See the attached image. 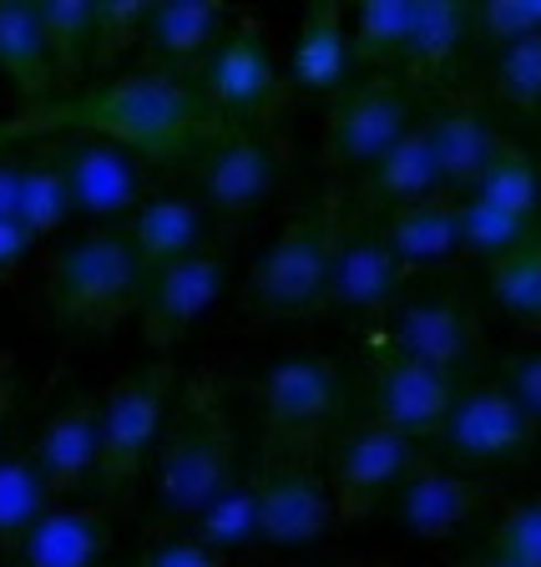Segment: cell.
Returning <instances> with one entry per match:
<instances>
[{
  "mask_svg": "<svg viewBox=\"0 0 541 567\" xmlns=\"http://www.w3.org/2000/svg\"><path fill=\"white\" fill-rule=\"evenodd\" d=\"M6 127H11V137L71 127L117 142L137 163H198V153L223 122L202 96L198 71H173L147 61V66L117 71L112 82H102L76 102H46L35 112H21Z\"/></svg>",
  "mask_w": 541,
  "mask_h": 567,
  "instance_id": "cell-1",
  "label": "cell"
},
{
  "mask_svg": "<svg viewBox=\"0 0 541 567\" xmlns=\"http://www.w3.org/2000/svg\"><path fill=\"white\" fill-rule=\"evenodd\" d=\"M228 482H238V425L228 415L223 380L198 370L157 436L153 492L163 527H188Z\"/></svg>",
  "mask_w": 541,
  "mask_h": 567,
  "instance_id": "cell-2",
  "label": "cell"
},
{
  "mask_svg": "<svg viewBox=\"0 0 541 567\" xmlns=\"http://www.w3.org/2000/svg\"><path fill=\"white\" fill-rule=\"evenodd\" d=\"M344 183H330L314 203L294 208L248 269V315L253 319H314L324 315L330 264L344 234Z\"/></svg>",
  "mask_w": 541,
  "mask_h": 567,
  "instance_id": "cell-3",
  "label": "cell"
},
{
  "mask_svg": "<svg viewBox=\"0 0 541 567\" xmlns=\"http://www.w3.org/2000/svg\"><path fill=\"white\" fill-rule=\"evenodd\" d=\"M147 264L127 244L122 224H86L46 254V299L66 324L106 334L142 309Z\"/></svg>",
  "mask_w": 541,
  "mask_h": 567,
  "instance_id": "cell-4",
  "label": "cell"
},
{
  "mask_svg": "<svg viewBox=\"0 0 541 567\" xmlns=\"http://www.w3.org/2000/svg\"><path fill=\"white\" fill-rule=\"evenodd\" d=\"M173 360L157 354L153 365L132 370L96 395V492H102L96 502L102 507L127 512L132 492L147 472V456L173 415Z\"/></svg>",
  "mask_w": 541,
  "mask_h": 567,
  "instance_id": "cell-5",
  "label": "cell"
},
{
  "mask_svg": "<svg viewBox=\"0 0 541 567\" xmlns=\"http://www.w3.org/2000/svg\"><path fill=\"white\" fill-rule=\"evenodd\" d=\"M198 82L218 122L228 127H279L294 106V82L279 61L273 31L259 16H233L218 47L198 66Z\"/></svg>",
  "mask_w": 541,
  "mask_h": 567,
  "instance_id": "cell-6",
  "label": "cell"
},
{
  "mask_svg": "<svg viewBox=\"0 0 541 567\" xmlns=\"http://www.w3.org/2000/svg\"><path fill=\"white\" fill-rule=\"evenodd\" d=\"M248 482L259 502V547H309L340 527L334 492L319 472V451L263 441V456Z\"/></svg>",
  "mask_w": 541,
  "mask_h": 567,
  "instance_id": "cell-7",
  "label": "cell"
},
{
  "mask_svg": "<svg viewBox=\"0 0 541 567\" xmlns=\"http://www.w3.org/2000/svg\"><path fill=\"white\" fill-rule=\"evenodd\" d=\"M259 411H263V441L319 451V441L330 436V425L344 411L340 360L319 350L279 354L259 380Z\"/></svg>",
  "mask_w": 541,
  "mask_h": 567,
  "instance_id": "cell-8",
  "label": "cell"
},
{
  "mask_svg": "<svg viewBox=\"0 0 541 567\" xmlns=\"http://www.w3.org/2000/svg\"><path fill=\"white\" fill-rule=\"evenodd\" d=\"M410 127L415 102L400 76L389 71L354 76L330 102V127H324V157L334 167V183H344V173H370Z\"/></svg>",
  "mask_w": 541,
  "mask_h": 567,
  "instance_id": "cell-9",
  "label": "cell"
},
{
  "mask_svg": "<svg viewBox=\"0 0 541 567\" xmlns=\"http://www.w3.org/2000/svg\"><path fill=\"white\" fill-rule=\"evenodd\" d=\"M375 334L389 344V350H400L405 360L440 370V375L460 380V385H466V375L481 365V354H486L481 315H476L471 299H460L456 289L400 299L395 315H389Z\"/></svg>",
  "mask_w": 541,
  "mask_h": 567,
  "instance_id": "cell-10",
  "label": "cell"
},
{
  "mask_svg": "<svg viewBox=\"0 0 541 567\" xmlns=\"http://www.w3.org/2000/svg\"><path fill=\"white\" fill-rule=\"evenodd\" d=\"M425 461H430L425 446L405 441L400 431H389V425H379V421L350 425V431L334 441L330 472H324V482H330V492H334V507H340V527L370 517V512H375L385 496H395V486H400L415 466H425Z\"/></svg>",
  "mask_w": 541,
  "mask_h": 567,
  "instance_id": "cell-11",
  "label": "cell"
},
{
  "mask_svg": "<svg viewBox=\"0 0 541 567\" xmlns=\"http://www.w3.org/2000/svg\"><path fill=\"white\" fill-rule=\"evenodd\" d=\"M537 425L527 421L517 401L507 395L501 380H476L460 385L450 401L446 425L436 431L440 456H450L456 466H511L537 446Z\"/></svg>",
  "mask_w": 541,
  "mask_h": 567,
  "instance_id": "cell-12",
  "label": "cell"
},
{
  "mask_svg": "<svg viewBox=\"0 0 541 567\" xmlns=\"http://www.w3.org/2000/svg\"><path fill=\"white\" fill-rule=\"evenodd\" d=\"M223 289H228V244L223 238H208L202 248L163 264L157 274H147V289H142V309H137L142 340L153 344L157 354H167L218 299H223Z\"/></svg>",
  "mask_w": 541,
  "mask_h": 567,
  "instance_id": "cell-13",
  "label": "cell"
},
{
  "mask_svg": "<svg viewBox=\"0 0 541 567\" xmlns=\"http://www.w3.org/2000/svg\"><path fill=\"white\" fill-rule=\"evenodd\" d=\"M365 370H370V415L365 421H379V425H389V431H400L415 446L436 441V431L450 415V401H456L460 380L405 360V354L389 350L375 330H370V365Z\"/></svg>",
  "mask_w": 541,
  "mask_h": 567,
  "instance_id": "cell-14",
  "label": "cell"
},
{
  "mask_svg": "<svg viewBox=\"0 0 541 567\" xmlns=\"http://www.w3.org/2000/svg\"><path fill=\"white\" fill-rule=\"evenodd\" d=\"M273 193V147L259 127H218L212 142L198 153V198L208 218L233 234Z\"/></svg>",
  "mask_w": 541,
  "mask_h": 567,
  "instance_id": "cell-15",
  "label": "cell"
},
{
  "mask_svg": "<svg viewBox=\"0 0 541 567\" xmlns=\"http://www.w3.org/2000/svg\"><path fill=\"white\" fill-rule=\"evenodd\" d=\"M400 264L389 259L385 234H379L375 213H344V234L334 248L330 264V289H324V309H340V315L370 319V324H385L400 305Z\"/></svg>",
  "mask_w": 541,
  "mask_h": 567,
  "instance_id": "cell-16",
  "label": "cell"
},
{
  "mask_svg": "<svg viewBox=\"0 0 541 567\" xmlns=\"http://www.w3.org/2000/svg\"><path fill=\"white\" fill-rule=\"evenodd\" d=\"M46 147L66 177L71 213H82L92 224H127V213L142 203V163L127 147L92 132H66Z\"/></svg>",
  "mask_w": 541,
  "mask_h": 567,
  "instance_id": "cell-17",
  "label": "cell"
},
{
  "mask_svg": "<svg viewBox=\"0 0 541 567\" xmlns=\"http://www.w3.org/2000/svg\"><path fill=\"white\" fill-rule=\"evenodd\" d=\"M491 512V492L476 476L450 472L440 461H425L395 486L389 496V517L395 527L420 537V543H450L460 532H471L476 522Z\"/></svg>",
  "mask_w": 541,
  "mask_h": 567,
  "instance_id": "cell-18",
  "label": "cell"
},
{
  "mask_svg": "<svg viewBox=\"0 0 541 567\" xmlns=\"http://www.w3.org/2000/svg\"><path fill=\"white\" fill-rule=\"evenodd\" d=\"M420 122H425L430 147H436L440 188L450 198H466L476 188V177L491 167V157L501 153L507 132L496 127L491 112L481 106V96H471V92H446Z\"/></svg>",
  "mask_w": 541,
  "mask_h": 567,
  "instance_id": "cell-19",
  "label": "cell"
},
{
  "mask_svg": "<svg viewBox=\"0 0 541 567\" xmlns=\"http://www.w3.org/2000/svg\"><path fill=\"white\" fill-rule=\"evenodd\" d=\"M112 517L102 502H61L6 547V567H102Z\"/></svg>",
  "mask_w": 541,
  "mask_h": 567,
  "instance_id": "cell-20",
  "label": "cell"
},
{
  "mask_svg": "<svg viewBox=\"0 0 541 567\" xmlns=\"http://www.w3.org/2000/svg\"><path fill=\"white\" fill-rule=\"evenodd\" d=\"M25 446H31V461L46 482L51 502L61 507L86 482H96V395L82 390V395L61 401Z\"/></svg>",
  "mask_w": 541,
  "mask_h": 567,
  "instance_id": "cell-21",
  "label": "cell"
},
{
  "mask_svg": "<svg viewBox=\"0 0 541 567\" xmlns=\"http://www.w3.org/2000/svg\"><path fill=\"white\" fill-rule=\"evenodd\" d=\"M379 234H385L389 259L400 264L405 279L456 269L466 259V248H460V213L450 193H436V198L410 203V208H395V213H379Z\"/></svg>",
  "mask_w": 541,
  "mask_h": 567,
  "instance_id": "cell-22",
  "label": "cell"
},
{
  "mask_svg": "<svg viewBox=\"0 0 541 567\" xmlns=\"http://www.w3.org/2000/svg\"><path fill=\"white\" fill-rule=\"evenodd\" d=\"M122 234L137 248V259L147 264V274H157L163 264L208 244V208L188 188H157L127 213Z\"/></svg>",
  "mask_w": 541,
  "mask_h": 567,
  "instance_id": "cell-23",
  "label": "cell"
},
{
  "mask_svg": "<svg viewBox=\"0 0 541 567\" xmlns=\"http://www.w3.org/2000/svg\"><path fill=\"white\" fill-rule=\"evenodd\" d=\"M350 11L340 0H319L309 6L294 35V56H289V82L304 96H340L354 82V56H350Z\"/></svg>",
  "mask_w": 541,
  "mask_h": 567,
  "instance_id": "cell-24",
  "label": "cell"
},
{
  "mask_svg": "<svg viewBox=\"0 0 541 567\" xmlns=\"http://www.w3.org/2000/svg\"><path fill=\"white\" fill-rule=\"evenodd\" d=\"M228 25L223 0H153L147 25H142V47L153 51V66L198 71L218 35Z\"/></svg>",
  "mask_w": 541,
  "mask_h": 567,
  "instance_id": "cell-25",
  "label": "cell"
},
{
  "mask_svg": "<svg viewBox=\"0 0 541 567\" xmlns=\"http://www.w3.org/2000/svg\"><path fill=\"white\" fill-rule=\"evenodd\" d=\"M436 193H446L440 188L436 147H430V137H425V122L415 117V127L365 173L360 193H354V208L365 203V213L379 218V213L410 208V203H425V198H436Z\"/></svg>",
  "mask_w": 541,
  "mask_h": 567,
  "instance_id": "cell-26",
  "label": "cell"
},
{
  "mask_svg": "<svg viewBox=\"0 0 541 567\" xmlns=\"http://www.w3.org/2000/svg\"><path fill=\"white\" fill-rule=\"evenodd\" d=\"M471 41V6L466 0H415V21H410V41H405V82L410 86H430L440 82L456 56Z\"/></svg>",
  "mask_w": 541,
  "mask_h": 567,
  "instance_id": "cell-27",
  "label": "cell"
},
{
  "mask_svg": "<svg viewBox=\"0 0 541 567\" xmlns=\"http://www.w3.org/2000/svg\"><path fill=\"white\" fill-rule=\"evenodd\" d=\"M0 76L25 96V112L46 106L56 92V71H51L41 21H35V0H0Z\"/></svg>",
  "mask_w": 541,
  "mask_h": 567,
  "instance_id": "cell-28",
  "label": "cell"
},
{
  "mask_svg": "<svg viewBox=\"0 0 541 567\" xmlns=\"http://www.w3.org/2000/svg\"><path fill=\"white\" fill-rule=\"evenodd\" d=\"M486 289H491L496 309L511 324H521L527 334H541V228L521 248L486 264Z\"/></svg>",
  "mask_w": 541,
  "mask_h": 567,
  "instance_id": "cell-29",
  "label": "cell"
},
{
  "mask_svg": "<svg viewBox=\"0 0 541 567\" xmlns=\"http://www.w3.org/2000/svg\"><path fill=\"white\" fill-rule=\"evenodd\" d=\"M188 532L202 547L223 557H238L243 547H259V502H253V482L238 472V482H228L223 492L212 496L208 507L188 522Z\"/></svg>",
  "mask_w": 541,
  "mask_h": 567,
  "instance_id": "cell-30",
  "label": "cell"
},
{
  "mask_svg": "<svg viewBox=\"0 0 541 567\" xmlns=\"http://www.w3.org/2000/svg\"><path fill=\"white\" fill-rule=\"evenodd\" d=\"M71 218V193H66V177H61L56 157L51 147L41 142L35 153L21 157V193H15V224L41 244L51 238L61 224Z\"/></svg>",
  "mask_w": 541,
  "mask_h": 567,
  "instance_id": "cell-31",
  "label": "cell"
},
{
  "mask_svg": "<svg viewBox=\"0 0 541 567\" xmlns=\"http://www.w3.org/2000/svg\"><path fill=\"white\" fill-rule=\"evenodd\" d=\"M466 198H481L491 208L511 213V218H527V224H541V167L527 147L517 142H501V153L491 157L481 177H476V188Z\"/></svg>",
  "mask_w": 541,
  "mask_h": 567,
  "instance_id": "cell-32",
  "label": "cell"
},
{
  "mask_svg": "<svg viewBox=\"0 0 541 567\" xmlns=\"http://www.w3.org/2000/svg\"><path fill=\"white\" fill-rule=\"evenodd\" d=\"M415 21V0H360V11L350 16V56L360 66H389L405 56Z\"/></svg>",
  "mask_w": 541,
  "mask_h": 567,
  "instance_id": "cell-33",
  "label": "cell"
},
{
  "mask_svg": "<svg viewBox=\"0 0 541 567\" xmlns=\"http://www.w3.org/2000/svg\"><path fill=\"white\" fill-rule=\"evenodd\" d=\"M35 21H41L56 86H76L92 51V0H35Z\"/></svg>",
  "mask_w": 541,
  "mask_h": 567,
  "instance_id": "cell-34",
  "label": "cell"
},
{
  "mask_svg": "<svg viewBox=\"0 0 541 567\" xmlns=\"http://www.w3.org/2000/svg\"><path fill=\"white\" fill-rule=\"evenodd\" d=\"M56 507L35 472L31 446H0V547H11L35 517Z\"/></svg>",
  "mask_w": 541,
  "mask_h": 567,
  "instance_id": "cell-35",
  "label": "cell"
},
{
  "mask_svg": "<svg viewBox=\"0 0 541 567\" xmlns=\"http://www.w3.org/2000/svg\"><path fill=\"white\" fill-rule=\"evenodd\" d=\"M491 92L521 117H541V35H521L496 47L491 56Z\"/></svg>",
  "mask_w": 541,
  "mask_h": 567,
  "instance_id": "cell-36",
  "label": "cell"
},
{
  "mask_svg": "<svg viewBox=\"0 0 541 567\" xmlns=\"http://www.w3.org/2000/svg\"><path fill=\"white\" fill-rule=\"evenodd\" d=\"M456 213H460V248H466V259H501L511 248H521L541 224H527V218H511V213L491 208L481 198H456Z\"/></svg>",
  "mask_w": 541,
  "mask_h": 567,
  "instance_id": "cell-37",
  "label": "cell"
},
{
  "mask_svg": "<svg viewBox=\"0 0 541 567\" xmlns=\"http://www.w3.org/2000/svg\"><path fill=\"white\" fill-rule=\"evenodd\" d=\"M147 11H153V0H92V61L96 66H112L132 47H142Z\"/></svg>",
  "mask_w": 541,
  "mask_h": 567,
  "instance_id": "cell-38",
  "label": "cell"
},
{
  "mask_svg": "<svg viewBox=\"0 0 541 567\" xmlns=\"http://www.w3.org/2000/svg\"><path fill=\"white\" fill-rule=\"evenodd\" d=\"M486 553H501L521 567H541V496L507 502L486 532Z\"/></svg>",
  "mask_w": 541,
  "mask_h": 567,
  "instance_id": "cell-39",
  "label": "cell"
},
{
  "mask_svg": "<svg viewBox=\"0 0 541 567\" xmlns=\"http://www.w3.org/2000/svg\"><path fill=\"white\" fill-rule=\"evenodd\" d=\"M471 35H481L491 47L541 35V0H481V6H471Z\"/></svg>",
  "mask_w": 541,
  "mask_h": 567,
  "instance_id": "cell-40",
  "label": "cell"
},
{
  "mask_svg": "<svg viewBox=\"0 0 541 567\" xmlns=\"http://www.w3.org/2000/svg\"><path fill=\"white\" fill-rule=\"evenodd\" d=\"M132 567H228V563L212 547H202L188 527H163L157 522Z\"/></svg>",
  "mask_w": 541,
  "mask_h": 567,
  "instance_id": "cell-41",
  "label": "cell"
},
{
  "mask_svg": "<svg viewBox=\"0 0 541 567\" xmlns=\"http://www.w3.org/2000/svg\"><path fill=\"white\" fill-rule=\"evenodd\" d=\"M496 380L507 385V395L527 411V421L537 425L541 436V344H531V350H517L501 360V370H496Z\"/></svg>",
  "mask_w": 541,
  "mask_h": 567,
  "instance_id": "cell-42",
  "label": "cell"
},
{
  "mask_svg": "<svg viewBox=\"0 0 541 567\" xmlns=\"http://www.w3.org/2000/svg\"><path fill=\"white\" fill-rule=\"evenodd\" d=\"M31 254H35V238L15 218H0V284H11L31 264Z\"/></svg>",
  "mask_w": 541,
  "mask_h": 567,
  "instance_id": "cell-43",
  "label": "cell"
},
{
  "mask_svg": "<svg viewBox=\"0 0 541 567\" xmlns=\"http://www.w3.org/2000/svg\"><path fill=\"white\" fill-rule=\"evenodd\" d=\"M15 193H21V157L0 147V218H15Z\"/></svg>",
  "mask_w": 541,
  "mask_h": 567,
  "instance_id": "cell-44",
  "label": "cell"
},
{
  "mask_svg": "<svg viewBox=\"0 0 541 567\" xmlns=\"http://www.w3.org/2000/svg\"><path fill=\"white\" fill-rule=\"evenodd\" d=\"M15 354H0V425H6V415L15 411Z\"/></svg>",
  "mask_w": 541,
  "mask_h": 567,
  "instance_id": "cell-45",
  "label": "cell"
},
{
  "mask_svg": "<svg viewBox=\"0 0 541 567\" xmlns=\"http://www.w3.org/2000/svg\"><path fill=\"white\" fill-rule=\"evenodd\" d=\"M460 567H521V563H511V557H501V553H476V557H466Z\"/></svg>",
  "mask_w": 541,
  "mask_h": 567,
  "instance_id": "cell-46",
  "label": "cell"
},
{
  "mask_svg": "<svg viewBox=\"0 0 541 567\" xmlns=\"http://www.w3.org/2000/svg\"><path fill=\"white\" fill-rule=\"evenodd\" d=\"M6 142H11V127H6V122H0V147H6Z\"/></svg>",
  "mask_w": 541,
  "mask_h": 567,
  "instance_id": "cell-47",
  "label": "cell"
},
{
  "mask_svg": "<svg viewBox=\"0 0 541 567\" xmlns=\"http://www.w3.org/2000/svg\"><path fill=\"white\" fill-rule=\"evenodd\" d=\"M350 567H385V563H350Z\"/></svg>",
  "mask_w": 541,
  "mask_h": 567,
  "instance_id": "cell-48",
  "label": "cell"
}]
</instances>
